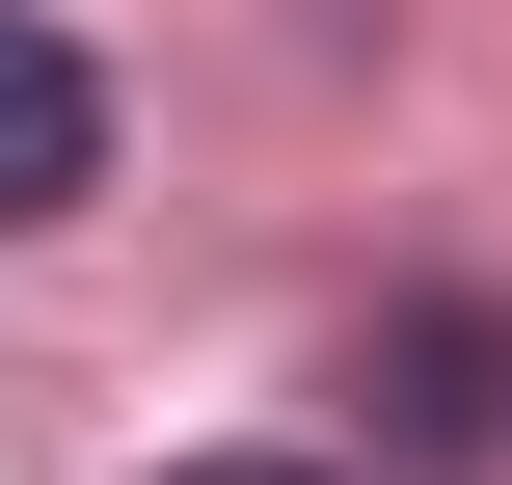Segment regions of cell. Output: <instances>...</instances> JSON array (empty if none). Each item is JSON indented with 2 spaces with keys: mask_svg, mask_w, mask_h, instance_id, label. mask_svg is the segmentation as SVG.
I'll return each mask as SVG.
<instances>
[{
  "mask_svg": "<svg viewBox=\"0 0 512 485\" xmlns=\"http://www.w3.org/2000/svg\"><path fill=\"white\" fill-rule=\"evenodd\" d=\"M378 432H405L432 485L512 459V297H405V324H378Z\"/></svg>",
  "mask_w": 512,
  "mask_h": 485,
  "instance_id": "6da1fadb",
  "label": "cell"
},
{
  "mask_svg": "<svg viewBox=\"0 0 512 485\" xmlns=\"http://www.w3.org/2000/svg\"><path fill=\"white\" fill-rule=\"evenodd\" d=\"M81 189H108V54H81V27H27V0H0V243H54V216H81Z\"/></svg>",
  "mask_w": 512,
  "mask_h": 485,
  "instance_id": "7a4b0ae2",
  "label": "cell"
},
{
  "mask_svg": "<svg viewBox=\"0 0 512 485\" xmlns=\"http://www.w3.org/2000/svg\"><path fill=\"white\" fill-rule=\"evenodd\" d=\"M162 485H324V459H162Z\"/></svg>",
  "mask_w": 512,
  "mask_h": 485,
  "instance_id": "3957f363",
  "label": "cell"
}]
</instances>
